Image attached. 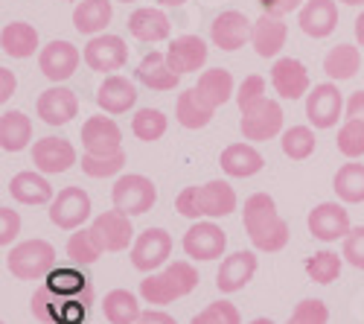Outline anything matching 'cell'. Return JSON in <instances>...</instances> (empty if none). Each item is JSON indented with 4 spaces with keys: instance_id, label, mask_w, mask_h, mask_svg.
Masks as SVG:
<instances>
[{
    "instance_id": "obj_21",
    "label": "cell",
    "mask_w": 364,
    "mask_h": 324,
    "mask_svg": "<svg viewBox=\"0 0 364 324\" xmlns=\"http://www.w3.org/2000/svg\"><path fill=\"white\" fill-rule=\"evenodd\" d=\"M207 56H210V50H207V44H204V38H198V36H178L169 47H166V62H169V68L175 70V73H196V70H201L204 65H207Z\"/></svg>"
},
{
    "instance_id": "obj_56",
    "label": "cell",
    "mask_w": 364,
    "mask_h": 324,
    "mask_svg": "<svg viewBox=\"0 0 364 324\" xmlns=\"http://www.w3.org/2000/svg\"><path fill=\"white\" fill-rule=\"evenodd\" d=\"M344 6H364V0H341Z\"/></svg>"
},
{
    "instance_id": "obj_46",
    "label": "cell",
    "mask_w": 364,
    "mask_h": 324,
    "mask_svg": "<svg viewBox=\"0 0 364 324\" xmlns=\"http://www.w3.org/2000/svg\"><path fill=\"white\" fill-rule=\"evenodd\" d=\"M259 100H265V79L259 73H251V76L242 79V85L236 88V105H239V111H248Z\"/></svg>"
},
{
    "instance_id": "obj_30",
    "label": "cell",
    "mask_w": 364,
    "mask_h": 324,
    "mask_svg": "<svg viewBox=\"0 0 364 324\" xmlns=\"http://www.w3.org/2000/svg\"><path fill=\"white\" fill-rule=\"evenodd\" d=\"M33 140V120L23 111H4L0 114V150L21 152Z\"/></svg>"
},
{
    "instance_id": "obj_50",
    "label": "cell",
    "mask_w": 364,
    "mask_h": 324,
    "mask_svg": "<svg viewBox=\"0 0 364 324\" xmlns=\"http://www.w3.org/2000/svg\"><path fill=\"white\" fill-rule=\"evenodd\" d=\"M303 4H306V0H259L262 12L265 15H274V18H283V15L294 12V9H300Z\"/></svg>"
},
{
    "instance_id": "obj_13",
    "label": "cell",
    "mask_w": 364,
    "mask_h": 324,
    "mask_svg": "<svg viewBox=\"0 0 364 324\" xmlns=\"http://www.w3.org/2000/svg\"><path fill=\"white\" fill-rule=\"evenodd\" d=\"M33 164H36V169L44 172V175L68 172V169L76 164V150H73L70 140L55 137V135H47V137H41V140H36V146H33Z\"/></svg>"
},
{
    "instance_id": "obj_24",
    "label": "cell",
    "mask_w": 364,
    "mask_h": 324,
    "mask_svg": "<svg viewBox=\"0 0 364 324\" xmlns=\"http://www.w3.org/2000/svg\"><path fill=\"white\" fill-rule=\"evenodd\" d=\"M9 193L21 204H50L55 199L53 184L47 182V175L38 169H23L9 179Z\"/></svg>"
},
{
    "instance_id": "obj_19",
    "label": "cell",
    "mask_w": 364,
    "mask_h": 324,
    "mask_svg": "<svg viewBox=\"0 0 364 324\" xmlns=\"http://www.w3.org/2000/svg\"><path fill=\"white\" fill-rule=\"evenodd\" d=\"M297 23L309 38H326L338 26V4L336 0H306L297 12Z\"/></svg>"
},
{
    "instance_id": "obj_10",
    "label": "cell",
    "mask_w": 364,
    "mask_h": 324,
    "mask_svg": "<svg viewBox=\"0 0 364 324\" xmlns=\"http://www.w3.org/2000/svg\"><path fill=\"white\" fill-rule=\"evenodd\" d=\"M181 246H184L187 257H193V260H201V263L219 260V257H225V249H228V234L213 219H207V222L196 219L187 228L184 243H181Z\"/></svg>"
},
{
    "instance_id": "obj_59",
    "label": "cell",
    "mask_w": 364,
    "mask_h": 324,
    "mask_svg": "<svg viewBox=\"0 0 364 324\" xmlns=\"http://www.w3.org/2000/svg\"><path fill=\"white\" fill-rule=\"evenodd\" d=\"M0 324H4V321H0Z\"/></svg>"
},
{
    "instance_id": "obj_41",
    "label": "cell",
    "mask_w": 364,
    "mask_h": 324,
    "mask_svg": "<svg viewBox=\"0 0 364 324\" xmlns=\"http://www.w3.org/2000/svg\"><path fill=\"white\" fill-rule=\"evenodd\" d=\"M102 254L105 251L94 240L90 228H76V234H70V240H68V257L73 260V266H90V263H97Z\"/></svg>"
},
{
    "instance_id": "obj_8",
    "label": "cell",
    "mask_w": 364,
    "mask_h": 324,
    "mask_svg": "<svg viewBox=\"0 0 364 324\" xmlns=\"http://www.w3.org/2000/svg\"><path fill=\"white\" fill-rule=\"evenodd\" d=\"M90 234H94V240L100 243L102 251H126V249L134 246V240H137V237H134L132 216L123 214L119 208L100 214L94 222H90Z\"/></svg>"
},
{
    "instance_id": "obj_11",
    "label": "cell",
    "mask_w": 364,
    "mask_h": 324,
    "mask_svg": "<svg viewBox=\"0 0 364 324\" xmlns=\"http://www.w3.org/2000/svg\"><path fill=\"white\" fill-rule=\"evenodd\" d=\"M82 56H85V65L90 70L111 76L114 70H119V68L129 62V47H126V41L119 38V36L102 33V36H94V38L85 44Z\"/></svg>"
},
{
    "instance_id": "obj_29",
    "label": "cell",
    "mask_w": 364,
    "mask_h": 324,
    "mask_svg": "<svg viewBox=\"0 0 364 324\" xmlns=\"http://www.w3.org/2000/svg\"><path fill=\"white\" fill-rule=\"evenodd\" d=\"M0 50L12 58H29L38 50V29L26 21H12L0 29Z\"/></svg>"
},
{
    "instance_id": "obj_27",
    "label": "cell",
    "mask_w": 364,
    "mask_h": 324,
    "mask_svg": "<svg viewBox=\"0 0 364 324\" xmlns=\"http://www.w3.org/2000/svg\"><path fill=\"white\" fill-rule=\"evenodd\" d=\"M114 0H79L73 9V26L82 36H102L114 18Z\"/></svg>"
},
{
    "instance_id": "obj_35",
    "label": "cell",
    "mask_w": 364,
    "mask_h": 324,
    "mask_svg": "<svg viewBox=\"0 0 364 324\" xmlns=\"http://www.w3.org/2000/svg\"><path fill=\"white\" fill-rule=\"evenodd\" d=\"M358 68H361V53H358L355 44H338L323 56V73L332 82L353 79L358 73Z\"/></svg>"
},
{
    "instance_id": "obj_6",
    "label": "cell",
    "mask_w": 364,
    "mask_h": 324,
    "mask_svg": "<svg viewBox=\"0 0 364 324\" xmlns=\"http://www.w3.org/2000/svg\"><path fill=\"white\" fill-rule=\"evenodd\" d=\"M344 108H347V103H344V94L338 91L336 82H321L306 94V120L315 129L338 126Z\"/></svg>"
},
{
    "instance_id": "obj_18",
    "label": "cell",
    "mask_w": 364,
    "mask_h": 324,
    "mask_svg": "<svg viewBox=\"0 0 364 324\" xmlns=\"http://www.w3.org/2000/svg\"><path fill=\"white\" fill-rule=\"evenodd\" d=\"M82 143L90 155H111L123 150V132L111 117H87L82 126Z\"/></svg>"
},
{
    "instance_id": "obj_26",
    "label": "cell",
    "mask_w": 364,
    "mask_h": 324,
    "mask_svg": "<svg viewBox=\"0 0 364 324\" xmlns=\"http://www.w3.org/2000/svg\"><path fill=\"white\" fill-rule=\"evenodd\" d=\"M219 164L230 179H251V175H257L265 167V158L251 143H230L219 155Z\"/></svg>"
},
{
    "instance_id": "obj_9",
    "label": "cell",
    "mask_w": 364,
    "mask_h": 324,
    "mask_svg": "<svg viewBox=\"0 0 364 324\" xmlns=\"http://www.w3.org/2000/svg\"><path fill=\"white\" fill-rule=\"evenodd\" d=\"M90 196L82 187H65L58 190L55 199L50 202V222L62 231H76L90 219Z\"/></svg>"
},
{
    "instance_id": "obj_31",
    "label": "cell",
    "mask_w": 364,
    "mask_h": 324,
    "mask_svg": "<svg viewBox=\"0 0 364 324\" xmlns=\"http://www.w3.org/2000/svg\"><path fill=\"white\" fill-rule=\"evenodd\" d=\"M198 196H201V211H204L207 219H222V216H230L236 211V193L222 179L201 184Z\"/></svg>"
},
{
    "instance_id": "obj_55",
    "label": "cell",
    "mask_w": 364,
    "mask_h": 324,
    "mask_svg": "<svg viewBox=\"0 0 364 324\" xmlns=\"http://www.w3.org/2000/svg\"><path fill=\"white\" fill-rule=\"evenodd\" d=\"M158 4H161V6H169V9H178V6H184L187 0H158Z\"/></svg>"
},
{
    "instance_id": "obj_57",
    "label": "cell",
    "mask_w": 364,
    "mask_h": 324,
    "mask_svg": "<svg viewBox=\"0 0 364 324\" xmlns=\"http://www.w3.org/2000/svg\"><path fill=\"white\" fill-rule=\"evenodd\" d=\"M251 324H274V321H271V318H254Z\"/></svg>"
},
{
    "instance_id": "obj_23",
    "label": "cell",
    "mask_w": 364,
    "mask_h": 324,
    "mask_svg": "<svg viewBox=\"0 0 364 324\" xmlns=\"http://www.w3.org/2000/svg\"><path fill=\"white\" fill-rule=\"evenodd\" d=\"M286 38H289V26L283 23V18H274V15H259L254 21V29H251V47L259 58H274L283 47H286Z\"/></svg>"
},
{
    "instance_id": "obj_3",
    "label": "cell",
    "mask_w": 364,
    "mask_h": 324,
    "mask_svg": "<svg viewBox=\"0 0 364 324\" xmlns=\"http://www.w3.org/2000/svg\"><path fill=\"white\" fill-rule=\"evenodd\" d=\"M6 269L18 281H44L58 269V257L47 240H23L6 251Z\"/></svg>"
},
{
    "instance_id": "obj_44",
    "label": "cell",
    "mask_w": 364,
    "mask_h": 324,
    "mask_svg": "<svg viewBox=\"0 0 364 324\" xmlns=\"http://www.w3.org/2000/svg\"><path fill=\"white\" fill-rule=\"evenodd\" d=\"M190 324H242V315L230 301H216L204 307Z\"/></svg>"
},
{
    "instance_id": "obj_36",
    "label": "cell",
    "mask_w": 364,
    "mask_h": 324,
    "mask_svg": "<svg viewBox=\"0 0 364 324\" xmlns=\"http://www.w3.org/2000/svg\"><path fill=\"white\" fill-rule=\"evenodd\" d=\"M44 283L62 298H85V301H90V296H94L90 281L79 269H53Z\"/></svg>"
},
{
    "instance_id": "obj_1",
    "label": "cell",
    "mask_w": 364,
    "mask_h": 324,
    "mask_svg": "<svg viewBox=\"0 0 364 324\" xmlns=\"http://www.w3.org/2000/svg\"><path fill=\"white\" fill-rule=\"evenodd\" d=\"M242 222H245V234L251 237L254 249L259 251H283L289 246V222L277 214V202L268 193H254L245 199L242 208Z\"/></svg>"
},
{
    "instance_id": "obj_20",
    "label": "cell",
    "mask_w": 364,
    "mask_h": 324,
    "mask_svg": "<svg viewBox=\"0 0 364 324\" xmlns=\"http://www.w3.org/2000/svg\"><path fill=\"white\" fill-rule=\"evenodd\" d=\"M271 85L283 100H300L312 91L309 73L297 58H277L274 68H271Z\"/></svg>"
},
{
    "instance_id": "obj_39",
    "label": "cell",
    "mask_w": 364,
    "mask_h": 324,
    "mask_svg": "<svg viewBox=\"0 0 364 324\" xmlns=\"http://www.w3.org/2000/svg\"><path fill=\"white\" fill-rule=\"evenodd\" d=\"M280 146H283V155L291 161H306L315 152V132L309 126H291L280 135Z\"/></svg>"
},
{
    "instance_id": "obj_47",
    "label": "cell",
    "mask_w": 364,
    "mask_h": 324,
    "mask_svg": "<svg viewBox=\"0 0 364 324\" xmlns=\"http://www.w3.org/2000/svg\"><path fill=\"white\" fill-rule=\"evenodd\" d=\"M341 257L350 263L353 269H361L364 272V225L353 228L347 237H344V251Z\"/></svg>"
},
{
    "instance_id": "obj_49",
    "label": "cell",
    "mask_w": 364,
    "mask_h": 324,
    "mask_svg": "<svg viewBox=\"0 0 364 324\" xmlns=\"http://www.w3.org/2000/svg\"><path fill=\"white\" fill-rule=\"evenodd\" d=\"M18 234H21V216H18V211L4 204V208H0V246L9 249L18 240Z\"/></svg>"
},
{
    "instance_id": "obj_4",
    "label": "cell",
    "mask_w": 364,
    "mask_h": 324,
    "mask_svg": "<svg viewBox=\"0 0 364 324\" xmlns=\"http://www.w3.org/2000/svg\"><path fill=\"white\" fill-rule=\"evenodd\" d=\"M111 202H114V208H119L123 214L140 216V214H149L151 208H155L158 187L151 184V179H146V175L126 172V175H119V179L114 182Z\"/></svg>"
},
{
    "instance_id": "obj_12",
    "label": "cell",
    "mask_w": 364,
    "mask_h": 324,
    "mask_svg": "<svg viewBox=\"0 0 364 324\" xmlns=\"http://www.w3.org/2000/svg\"><path fill=\"white\" fill-rule=\"evenodd\" d=\"M306 225H309V234L321 243H338L353 231L350 214L341 202H321L315 211H309Z\"/></svg>"
},
{
    "instance_id": "obj_28",
    "label": "cell",
    "mask_w": 364,
    "mask_h": 324,
    "mask_svg": "<svg viewBox=\"0 0 364 324\" xmlns=\"http://www.w3.org/2000/svg\"><path fill=\"white\" fill-rule=\"evenodd\" d=\"M137 79L151 88V91H175L178 82H181V73H175L166 62V53H158L151 50L149 56H143V62L137 65Z\"/></svg>"
},
{
    "instance_id": "obj_7",
    "label": "cell",
    "mask_w": 364,
    "mask_h": 324,
    "mask_svg": "<svg viewBox=\"0 0 364 324\" xmlns=\"http://www.w3.org/2000/svg\"><path fill=\"white\" fill-rule=\"evenodd\" d=\"M172 254V237L164 228H146L143 234H137V240L132 246V266L137 272H158L161 266H166V260Z\"/></svg>"
},
{
    "instance_id": "obj_37",
    "label": "cell",
    "mask_w": 364,
    "mask_h": 324,
    "mask_svg": "<svg viewBox=\"0 0 364 324\" xmlns=\"http://www.w3.org/2000/svg\"><path fill=\"white\" fill-rule=\"evenodd\" d=\"M332 190L344 204H361L364 202V164H344L336 179H332Z\"/></svg>"
},
{
    "instance_id": "obj_54",
    "label": "cell",
    "mask_w": 364,
    "mask_h": 324,
    "mask_svg": "<svg viewBox=\"0 0 364 324\" xmlns=\"http://www.w3.org/2000/svg\"><path fill=\"white\" fill-rule=\"evenodd\" d=\"M355 38H358V44L364 47V12L355 18Z\"/></svg>"
},
{
    "instance_id": "obj_2",
    "label": "cell",
    "mask_w": 364,
    "mask_h": 324,
    "mask_svg": "<svg viewBox=\"0 0 364 324\" xmlns=\"http://www.w3.org/2000/svg\"><path fill=\"white\" fill-rule=\"evenodd\" d=\"M196 286H198L196 266L190 260H175V263H166L161 272H151L140 281V298L146 304L164 307V304H172L178 298L190 296Z\"/></svg>"
},
{
    "instance_id": "obj_25",
    "label": "cell",
    "mask_w": 364,
    "mask_h": 324,
    "mask_svg": "<svg viewBox=\"0 0 364 324\" xmlns=\"http://www.w3.org/2000/svg\"><path fill=\"white\" fill-rule=\"evenodd\" d=\"M129 33H132L137 41H143V44H158V41L169 38L172 23H169V18H166L161 9H155V6H140V9H134L132 18H129Z\"/></svg>"
},
{
    "instance_id": "obj_14",
    "label": "cell",
    "mask_w": 364,
    "mask_h": 324,
    "mask_svg": "<svg viewBox=\"0 0 364 324\" xmlns=\"http://www.w3.org/2000/svg\"><path fill=\"white\" fill-rule=\"evenodd\" d=\"M36 111L47 126H68L79 114V97L65 85H53V88H47V91L38 94Z\"/></svg>"
},
{
    "instance_id": "obj_58",
    "label": "cell",
    "mask_w": 364,
    "mask_h": 324,
    "mask_svg": "<svg viewBox=\"0 0 364 324\" xmlns=\"http://www.w3.org/2000/svg\"><path fill=\"white\" fill-rule=\"evenodd\" d=\"M117 4H134V0H117Z\"/></svg>"
},
{
    "instance_id": "obj_52",
    "label": "cell",
    "mask_w": 364,
    "mask_h": 324,
    "mask_svg": "<svg viewBox=\"0 0 364 324\" xmlns=\"http://www.w3.org/2000/svg\"><path fill=\"white\" fill-rule=\"evenodd\" d=\"M347 120H364V91H355V94H350V100H347Z\"/></svg>"
},
{
    "instance_id": "obj_16",
    "label": "cell",
    "mask_w": 364,
    "mask_h": 324,
    "mask_svg": "<svg viewBox=\"0 0 364 324\" xmlns=\"http://www.w3.org/2000/svg\"><path fill=\"white\" fill-rule=\"evenodd\" d=\"M251 29L254 23L236 12V9H228L222 15L213 18V23H210V38H213V44L225 53H233L239 47H245V41H251Z\"/></svg>"
},
{
    "instance_id": "obj_42",
    "label": "cell",
    "mask_w": 364,
    "mask_h": 324,
    "mask_svg": "<svg viewBox=\"0 0 364 324\" xmlns=\"http://www.w3.org/2000/svg\"><path fill=\"white\" fill-rule=\"evenodd\" d=\"M126 167V152H111V155H82V172L90 175V179H111V175H119Z\"/></svg>"
},
{
    "instance_id": "obj_45",
    "label": "cell",
    "mask_w": 364,
    "mask_h": 324,
    "mask_svg": "<svg viewBox=\"0 0 364 324\" xmlns=\"http://www.w3.org/2000/svg\"><path fill=\"white\" fill-rule=\"evenodd\" d=\"M329 321V310L321 298H306L294 307V313L289 315L286 324H326Z\"/></svg>"
},
{
    "instance_id": "obj_15",
    "label": "cell",
    "mask_w": 364,
    "mask_h": 324,
    "mask_svg": "<svg viewBox=\"0 0 364 324\" xmlns=\"http://www.w3.org/2000/svg\"><path fill=\"white\" fill-rule=\"evenodd\" d=\"M82 53L70 44V41H50L47 47H41V53H38V68H41V73L50 79V82H65V79H70L73 73H76V68H79V62H82Z\"/></svg>"
},
{
    "instance_id": "obj_51",
    "label": "cell",
    "mask_w": 364,
    "mask_h": 324,
    "mask_svg": "<svg viewBox=\"0 0 364 324\" xmlns=\"http://www.w3.org/2000/svg\"><path fill=\"white\" fill-rule=\"evenodd\" d=\"M18 91V79L9 68H0V103H9Z\"/></svg>"
},
{
    "instance_id": "obj_33",
    "label": "cell",
    "mask_w": 364,
    "mask_h": 324,
    "mask_svg": "<svg viewBox=\"0 0 364 324\" xmlns=\"http://www.w3.org/2000/svg\"><path fill=\"white\" fill-rule=\"evenodd\" d=\"M196 91H198V97H201L210 108H219V105H225L230 97H236L233 76H230V70H225V68L204 70V73L198 76Z\"/></svg>"
},
{
    "instance_id": "obj_40",
    "label": "cell",
    "mask_w": 364,
    "mask_h": 324,
    "mask_svg": "<svg viewBox=\"0 0 364 324\" xmlns=\"http://www.w3.org/2000/svg\"><path fill=\"white\" fill-rule=\"evenodd\" d=\"M341 269H344V257H338L336 251H329V249H323V251H318V254H312L306 260L309 281L323 283V286L332 283V281H338L341 278Z\"/></svg>"
},
{
    "instance_id": "obj_48",
    "label": "cell",
    "mask_w": 364,
    "mask_h": 324,
    "mask_svg": "<svg viewBox=\"0 0 364 324\" xmlns=\"http://www.w3.org/2000/svg\"><path fill=\"white\" fill-rule=\"evenodd\" d=\"M198 190H201V187H184V190L178 193V199H175V211H178L181 216H187V219H198V216H204Z\"/></svg>"
},
{
    "instance_id": "obj_38",
    "label": "cell",
    "mask_w": 364,
    "mask_h": 324,
    "mask_svg": "<svg viewBox=\"0 0 364 324\" xmlns=\"http://www.w3.org/2000/svg\"><path fill=\"white\" fill-rule=\"evenodd\" d=\"M166 126H169V120H166V114H164L161 108H140V111L132 117V132H134V137L143 140V143L161 140V137L166 135Z\"/></svg>"
},
{
    "instance_id": "obj_22",
    "label": "cell",
    "mask_w": 364,
    "mask_h": 324,
    "mask_svg": "<svg viewBox=\"0 0 364 324\" xmlns=\"http://www.w3.org/2000/svg\"><path fill=\"white\" fill-rule=\"evenodd\" d=\"M137 103V85L119 73H111L97 88V105L105 114H126Z\"/></svg>"
},
{
    "instance_id": "obj_43",
    "label": "cell",
    "mask_w": 364,
    "mask_h": 324,
    "mask_svg": "<svg viewBox=\"0 0 364 324\" xmlns=\"http://www.w3.org/2000/svg\"><path fill=\"white\" fill-rule=\"evenodd\" d=\"M338 152L350 161L364 155V120H344V126L338 129Z\"/></svg>"
},
{
    "instance_id": "obj_53",
    "label": "cell",
    "mask_w": 364,
    "mask_h": 324,
    "mask_svg": "<svg viewBox=\"0 0 364 324\" xmlns=\"http://www.w3.org/2000/svg\"><path fill=\"white\" fill-rule=\"evenodd\" d=\"M137 324H178L166 310H143Z\"/></svg>"
},
{
    "instance_id": "obj_34",
    "label": "cell",
    "mask_w": 364,
    "mask_h": 324,
    "mask_svg": "<svg viewBox=\"0 0 364 324\" xmlns=\"http://www.w3.org/2000/svg\"><path fill=\"white\" fill-rule=\"evenodd\" d=\"M102 315L111 324H137L143 315L140 298L129 289H111L102 298Z\"/></svg>"
},
{
    "instance_id": "obj_17",
    "label": "cell",
    "mask_w": 364,
    "mask_h": 324,
    "mask_svg": "<svg viewBox=\"0 0 364 324\" xmlns=\"http://www.w3.org/2000/svg\"><path fill=\"white\" fill-rule=\"evenodd\" d=\"M257 275V254L254 251H233L222 260L216 272V286L222 296H233V292L245 289Z\"/></svg>"
},
{
    "instance_id": "obj_32",
    "label": "cell",
    "mask_w": 364,
    "mask_h": 324,
    "mask_svg": "<svg viewBox=\"0 0 364 324\" xmlns=\"http://www.w3.org/2000/svg\"><path fill=\"white\" fill-rule=\"evenodd\" d=\"M213 111H216V108H210V105L198 97L196 88H187L184 94H178L175 120L184 126V129H190V132H198V129H204L210 120H213Z\"/></svg>"
},
{
    "instance_id": "obj_5",
    "label": "cell",
    "mask_w": 364,
    "mask_h": 324,
    "mask_svg": "<svg viewBox=\"0 0 364 324\" xmlns=\"http://www.w3.org/2000/svg\"><path fill=\"white\" fill-rule=\"evenodd\" d=\"M283 105L277 100H259L254 108L242 111V120H239V132L245 140H254V143H262V140H271L283 135Z\"/></svg>"
}]
</instances>
